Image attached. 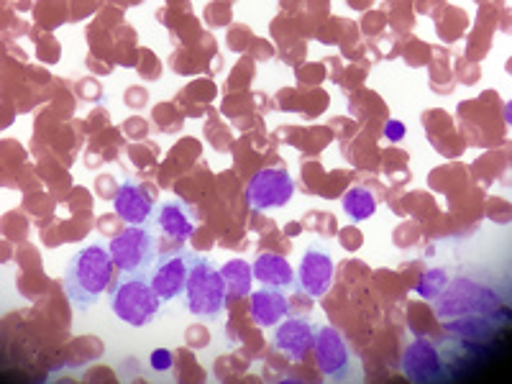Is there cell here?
<instances>
[{"label": "cell", "mask_w": 512, "mask_h": 384, "mask_svg": "<svg viewBox=\"0 0 512 384\" xmlns=\"http://www.w3.org/2000/svg\"><path fill=\"white\" fill-rule=\"evenodd\" d=\"M344 213L351 221H367L377 213V200L364 187H351L344 195Z\"/></svg>", "instance_id": "2e32d148"}, {"label": "cell", "mask_w": 512, "mask_h": 384, "mask_svg": "<svg viewBox=\"0 0 512 384\" xmlns=\"http://www.w3.org/2000/svg\"><path fill=\"white\" fill-rule=\"evenodd\" d=\"M157 249L159 244L154 233L144 226H128L108 244L118 272L128 274V277H141V280L152 277V269L159 259Z\"/></svg>", "instance_id": "3957f363"}, {"label": "cell", "mask_w": 512, "mask_h": 384, "mask_svg": "<svg viewBox=\"0 0 512 384\" xmlns=\"http://www.w3.org/2000/svg\"><path fill=\"white\" fill-rule=\"evenodd\" d=\"M315 361H318V369L326 377L336 379V382H346L354 374V359H351V351L346 346L344 336L338 333V328L323 326L315 331Z\"/></svg>", "instance_id": "8992f818"}, {"label": "cell", "mask_w": 512, "mask_h": 384, "mask_svg": "<svg viewBox=\"0 0 512 384\" xmlns=\"http://www.w3.org/2000/svg\"><path fill=\"white\" fill-rule=\"evenodd\" d=\"M315 346V326L303 318H287L274 333V349L290 359H303Z\"/></svg>", "instance_id": "30bf717a"}, {"label": "cell", "mask_w": 512, "mask_h": 384, "mask_svg": "<svg viewBox=\"0 0 512 384\" xmlns=\"http://www.w3.org/2000/svg\"><path fill=\"white\" fill-rule=\"evenodd\" d=\"M226 282L223 274L210 264L208 256L192 254L190 274L185 285V305L192 315L200 318H216L226 305Z\"/></svg>", "instance_id": "7a4b0ae2"}, {"label": "cell", "mask_w": 512, "mask_h": 384, "mask_svg": "<svg viewBox=\"0 0 512 384\" xmlns=\"http://www.w3.org/2000/svg\"><path fill=\"white\" fill-rule=\"evenodd\" d=\"M157 226L167 239H175L185 244L192 236V221L187 216V208L180 200H164L157 210Z\"/></svg>", "instance_id": "5bb4252c"}, {"label": "cell", "mask_w": 512, "mask_h": 384, "mask_svg": "<svg viewBox=\"0 0 512 384\" xmlns=\"http://www.w3.org/2000/svg\"><path fill=\"white\" fill-rule=\"evenodd\" d=\"M149 364H152L154 372H169L172 364H175V356H172V351L167 349H157L152 354V359H149Z\"/></svg>", "instance_id": "ac0fdd59"}, {"label": "cell", "mask_w": 512, "mask_h": 384, "mask_svg": "<svg viewBox=\"0 0 512 384\" xmlns=\"http://www.w3.org/2000/svg\"><path fill=\"white\" fill-rule=\"evenodd\" d=\"M446 285H448V274L443 272V269H431V272L423 274V280L415 285V292H418L420 297H425V300H433L436 295H441Z\"/></svg>", "instance_id": "e0dca14e"}, {"label": "cell", "mask_w": 512, "mask_h": 384, "mask_svg": "<svg viewBox=\"0 0 512 384\" xmlns=\"http://www.w3.org/2000/svg\"><path fill=\"white\" fill-rule=\"evenodd\" d=\"M287 313H290V303L282 295V290L264 287V290H256L251 295V318L262 328L277 326L280 320L287 318Z\"/></svg>", "instance_id": "7c38bea8"}, {"label": "cell", "mask_w": 512, "mask_h": 384, "mask_svg": "<svg viewBox=\"0 0 512 384\" xmlns=\"http://www.w3.org/2000/svg\"><path fill=\"white\" fill-rule=\"evenodd\" d=\"M333 272H336V264H333L331 256L326 251L308 249L303 254V262L297 267V285L308 297L318 300L328 292L333 282Z\"/></svg>", "instance_id": "ba28073f"}, {"label": "cell", "mask_w": 512, "mask_h": 384, "mask_svg": "<svg viewBox=\"0 0 512 384\" xmlns=\"http://www.w3.org/2000/svg\"><path fill=\"white\" fill-rule=\"evenodd\" d=\"M295 195V180L287 169L264 167L246 185V203L251 210H274L287 205Z\"/></svg>", "instance_id": "5b68a950"}, {"label": "cell", "mask_w": 512, "mask_h": 384, "mask_svg": "<svg viewBox=\"0 0 512 384\" xmlns=\"http://www.w3.org/2000/svg\"><path fill=\"white\" fill-rule=\"evenodd\" d=\"M113 256L103 244H90L77 251L64 269V292L80 313L93 308L113 282Z\"/></svg>", "instance_id": "6da1fadb"}, {"label": "cell", "mask_w": 512, "mask_h": 384, "mask_svg": "<svg viewBox=\"0 0 512 384\" xmlns=\"http://www.w3.org/2000/svg\"><path fill=\"white\" fill-rule=\"evenodd\" d=\"M254 269L256 282H262L264 287H274V290H285V287L295 285V272H292L290 262L280 254H262L251 264Z\"/></svg>", "instance_id": "4fadbf2b"}, {"label": "cell", "mask_w": 512, "mask_h": 384, "mask_svg": "<svg viewBox=\"0 0 512 384\" xmlns=\"http://www.w3.org/2000/svg\"><path fill=\"white\" fill-rule=\"evenodd\" d=\"M402 136H405V126H402V123H397V121L387 123V139L400 141Z\"/></svg>", "instance_id": "d6986e66"}, {"label": "cell", "mask_w": 512, "mask_h": 384, "mask_svg": "<svg viewBox=\"0 0 512 384\" xmlns=\"http://www.w3.org/2000/svg\"><path fill=\"white\" fill-rule=\"evenodd\" d=\"M190 259L192 251H177V254H159L157 264L152 269V282L154 292L162 297V303L175 300V297L185 295L187 274H190Z\"/></svg>", "instance_id": "52a82bcc"}, {"label": "cell", "mask_w": 512, "mask_h": 384, "mask_svg": "<svg viewBox=\"0 0 512 384\" xmlns=\"http://www.w3.org/2000/svg\"><path fill=\"white\" fill-rule=\"evenodd\" d=\"M223 282H226V292L231 297H246L251 292V282H254V269L244 259H231L223 264L221 269Z\"/></svg>", "instance_id": "9a60e30c"}, {"label": "cell", "mask_w": 512, "mask_h": 384, "mask_svg": "<svg viewBox=\"0 0 512 384\" xmlns=\"http://www.w3.org/2000/svg\"><path fill=\"white\" fill-rule=\"evenodd\" d=\"M118 218L128 226H146L152 218V198L134 182H123L113 198Z\"/></svg>", "instance_id": "8fae6325"}, {"label": "cell", "mask_w": 512, "mask_h": 384, "mask_svg": "<svg viewBox=\"0 0 512 384\" xmlns=\"http://www.w3.org/2000/svg\"><path fill=\"white\" fill-rule=\"evenodd\" d=\"M402 372L408 374L413 382H443V379H448L438 351L433 349L428 341H423V338L415 341V344L405 351Z\"/></svg>", "instance_id": "9c48e42d"}, {"label": "cell", "mask_w": 512, "mask_h": 384, "mask_svg": "<svg viewBox=\"0 0 512 384\" xmlns=\"http://www.w3.org/2000/svg\"><path fill=\"white\" fill-rule=\"evenodd\" d=\"M111 308L113 315L128 326L141 328L152 323L162 308V297L154 292L152 282L141 280V277H123L111 292Z\"/></svg>", "instance_id": "277c9868"}]
</instances>
